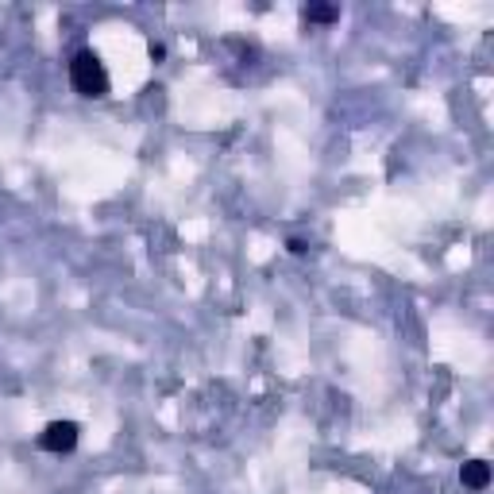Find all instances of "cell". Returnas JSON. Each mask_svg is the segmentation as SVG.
I'll return each instance as SVG.
<instances>
[{"label": "cell", "instance_id": "277c9868", "mask_svg": "<svg viewBox=\"0 0 494 494\" xmlns=\"http://www.w3.org/2000/svg\"><path fill=\"white\" fill-rule=\"evenodd\" d=\"M301 15L309 24H336L340 20V8L336 5H305Z\"/></svg>", "mask_w": 494, "mask_h": 494}, {"label": "cell", "instance_id": "3957f363", "mask_svg": "<svg viewBox=\"0 0 494 494\" xmlns=\"http://www.w3.org/2000/svg\"><path fill=\"white\" fill-rule=\"evenodd\" d=\"M459 479H463V487H471V490H483V487L490 483V463H487V459H471V463H463Z\"/></svg>", "mask_w": 494, "mask_h": 494}, {"label": "cell", "instance_id": "6da1fadb", "mask_svg": "<svg viewBox=\"0 0 494 494\" xmlns=\"http://www.w3.org/2000/svg\"><path fill=\"white\" fill-rule=\"evenodd\" d=\"M70 85L82 97H108V70L93 51H77L70 58Z\"/></svg>", "mask_w": 494, "mask_h": 494}, {"label": "cell", "instance_id": "7a4b0ae2", "mask_svg": "<svg viewBox=\"0 0 494 494\" xmlns=\"http://www.w3.org/2000/svg\"><path fill=\"white\" fill-rule=\"evenodd\" d=\"M39 448L43 452H54V456L74 452L77 448V425L74 421H51L39 432Z\"/></svg>", "mask_w": 494, "mask_h": 494}]
</instances>
